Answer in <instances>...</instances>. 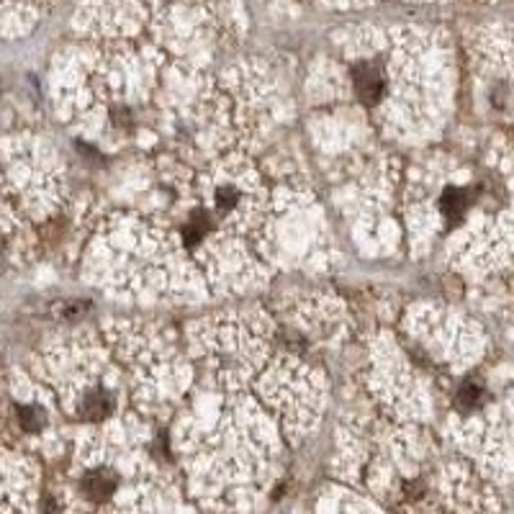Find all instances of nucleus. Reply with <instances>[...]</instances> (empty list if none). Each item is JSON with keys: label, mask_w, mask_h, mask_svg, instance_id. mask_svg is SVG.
<instances>
[{"label": "nucleus", "mask_w": 514, "mask_h": 514, "mask_svg": "<svg viewBox=\"0 0 514 514\" xmlns=\"http://www.w3.org/2000/svg\"><path fill=\"white\" fill-rule=\"evenodd\" d=\"M353 86H355V93L363 101V106L376 109L379 103H383V98L388 93V78H386V72L379 65L360 62V65L353 68Z\"/></svg>", "instance_id": "f257e3e1"}, {"label": "nucleus", "mask_w": 514, "mask_h": 514, "mask_svg": "<svg viewBox=\"0 0 514 514\" xmlns=\"http://www.w3.org/2000/svg\"><path fill=\"white\" fill-rule=\"evenodd\" d=\"M13 409H16V422L29 435H42V429L49 425V412H46L45 404L16 402Z\"/></svg>", "instance_id": "f03ea898"}]
</instances>
